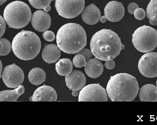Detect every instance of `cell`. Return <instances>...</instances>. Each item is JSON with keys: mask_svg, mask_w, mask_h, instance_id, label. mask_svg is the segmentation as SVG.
I'll return each mask as SVG.
<instances>
[{"mask_svg": "<svg viewBox=\"0 0 157 125\" xmlns=\"http://www.w3.org/2000/svg\"><path fill=\"white\" fill-rule=\"evenodd\" d=\"M90 46L95 58L103 61L114 59L125 48L118 34L106 29L98 31L92 36Z\"/></svg>", "mask_w": 157, "mask_h": 125, "instance_id": "obj_1", "label": "cell"}, {"mask_svg": "<svg viewBox=\"0 0 157 125\" xmlns=\"http://www.w3.org/2000/svg\"><path fill=\"white\" fill-rule=\"evenodd\" d=\"M139 85L136 78L127 73L111 76L106 87L107 95L113 102H131L137 96Z\"/></svg>", "mask_w": 157, "mask_h": 125, "instance_id": "obj_2", "label": "cell"}, {"mask_svg": "<svg viewBox=\"0 0 157 125\" xmlns=\"http://www.w3.org/2000/svg\"><path fill=\"white\" fill-rule=\"evenodd\" d=\"M57 46L68 54H75L87 45V34L80 24L68 23L63 25L56 34Z\"/></svg>", "mask_w": 157, "mask_h": 125, "instance_id": "obj_3", "label": "cell"}, {"mask_svg": "<svg viewBox=\"0 0 157 125\" xmlns=\"http://www.w3.org/2000/svg\"><path fill=\"white\" fill-rule=\"evenodd\" d=\"M41 41L38 36L32 31L22 30L13 39L12 49L19 59L29 61L36 57L41 49Z\"/></svg>", "mask_w": 157, "mask_h": 125, "instance_id": "obj_4", "label": "cell"}, {"mask_svg": "<svg viewBox=\"0 0 157 125\" xmlns=\"http://www.w3.org/2000/svg\"><path fill=\"white\" fill-rule=\"evenodd\" d=\"M3 17L9 28L21 29L29 23L31 10L28 5L23 2H13L5 8Z\"/></svg>", "mask_w": 157, "mask_h": 125, "instance_id": "obj_5", "label": "cell"}, {"mask_svg": "<svg viewBox=\"0 0 157 125\" xmlns=\"http://www.w3.org/2000/svg\"><path fill=\"white\" fill-rule=\"evenodd\" d=\"M132 43L142 53L153 51L157 46V31L152 27L143 25L137 28L132 35Z\"/></svg>", "mask_w": 157, "mask_h": 125, "instance_id": "obj_6", "label": "cell"}, {"mask_svg": "<svg viewBox=\"0 0 157 125\" xmlns=\"http://www.w3.org/2000/svg\"><path fill=\"white\" fill-rule=\"evenodd\" d=\"M59 15L71 19L78 16L85 8V0H55V4Z\"/></svg>", "mask_w": 157, "mask_h": 125, "instance_id": "obj_7", "label": "cell"}, {"mask_svg": "<svg viewBox=\"0 0 157 125\" xmlns=\"http://www.w3.org/2000/svg\"><path fill=\"white\" fill-rule=\"evenodd\" d=\"M107 101L106 91L99 83L89 84L84 87L78 94L79 102Z\"/></svg>", "mask_w": 157, "mask_h": 125, "instance_id": "obj_8", "label": "cell"}, {"mask_svg": "<svg viewBox=\"0 0 157 125\" xmlns=\"http://www.w3.org/2000/svg\"><path fill=\"white\" fill-rule=\"evenodd\" d=\"M2 77L3 83L8 88H16L22 84L24 80L23 71L15 64L5 67Z\"/></svg>", "mask_w": 157, "mask_h": 125, "instance_id": "obj_9", "label": "cell"}, {"mask_svg": "<svg viewBox=\"0 0 157 125\" xmlns=\"http://www.w3.org/2000/svg\"><path fill=\"white\" fill-rule=\"evenodd\" d=\"M139 72L148 78L157 76V53H146L141 57L138 62Z\"/></svg>", "mask_w": 157, "mask_h": 125, "instance_id": "obj_10", "label": "cell"}, {"mask_svg": "<svg viewBox=\"0 0 157 125\" xmlns=\"http://www.w3.org/2000/svg\"><path fill=\"white\" fill-rule=\"evenodd\" d=\"M52 23L51 17L46 11L37 10L32 15L31 24L39 32H44L50 28Z\"/></svg>", "mask_w": 157, "mask_h": 125, "instance_id": "obj_11", "label": "cell"}, {"mask_svg": "<svg viewBox=\"0 0 157 125\" xmlns=\"http://www.w3.org/2000/svg\"><path fill=\"white\" fill-rule=\"evenodd\" d=\"M104 11L105 16L108 21L117 22L121 20L124 17L125 9L122 3L114 1L107 3Z\"/></svg>", "mask_w": 157, "mask_h": 125, "instance_id": "obj_12", "label": "cell"}, {"mask_svg": "<svg viewBox=\"0 0 157 125\" xmlns=\"http://www.w3.org/2000/svg\"><path fill=\"white\" fill-rule=\"evenodd\" d=\"M30 101H56L57 94L54 89L51 86L44 85L37 89L32 96L29 98Z\"/></svg>", "mask_w": 157, "mask_h": 125, "instance_id": "obj_13", "label": "cell"}, {"mask_svg": "<svg viewBox=\"0 0 157 125\" xmlns=\"http://www.w3.org/2000/svg\"><path fill=\"white\" fill-rule=\"evenodd\" d=\"M66 83L70 90L78 91L85 85L86 78L82 71L73 70L66 76Z\"/></svg>", "mask_w": 157, "mask_h": 125, "instance_id": "obj_14", "label": "cell"}, {"mask_svg": "<svg viewBox=\"0 0 157 125\" xmlns=\"http://www.w3.org/2000/svg\"><path fill=\"white\" fill-rule=\"evenodd\" d=\"M101 17V12L98 7L92 3L84 8L82 18L85 23L89 25H94L98 23Z\"/></svg>", "mask_w": 157, "mask_h": 125, "instance_id": "obj_15", "label": "cell"}, {"mask_svg": "<svg viewBox=\"0 0 157 125\" xmlns=\"http://www.w3.org/2000/svg\"><path fill=\"white\" fill-rule=\"evenodd\" d=\"M61 50L55 44H48L44 46L42 50V58L46 63H54L59 59L61 56Z\"/></svg>", "mask_w": 157, "mask_h": 125, "instance_id": "obj_16", "label": "cell"}, {"mask_svg": "<svg viewBox=\"0 0 157 125\" xmlns=\"http://www.w3.org/2000/svg\"><path fill=\"white\" fill-rule=\"evenodd\" d=\"M85 67V72L89 77L97 78L103 73L104 67L99 60L95 58L89 60Z\"/></svg>", "mask_w": 157, "mask_h": 125, "instance_id": "obj_17", "label": "cell"}, {"mask_svg": "<svg viewBox=\"0 0 157 125\" xmlns=\"http://www.w3.org/2000/svg\"><path fill=\"white\" fill-rule=\"evenodd\" d=\"M139 96L143 102L157 101V87L152 84L144 85L139 90Z\"/></svg>", "mask_w": 157, "mask_h": 125, "instance_id": "obj_18", "label": "cell"}, {"mask_svg": "<svg viewBox=\"0 0 157 125\" xmlns=\"http://www.w3.org/2000/svg\"><path fill=\"white\" fill-rule=\"evenodd\" d=\"M25 92L23 85H20L14 90L0 91V102H15Z\"/></svg>", "mask_w": 157, "mask_h": 125, "instance_id": "obj_19", "label": "cell"}, {"mask_svg": "<svg viewBox=\"0 0 157 125\" xmlns=\"http://www.w3.org/2000/svg\"><path fill=\"white\" fill-rule=\"evenodd\" d=\"M28 77L32 84L38 86L45 81L46 73L41 68H35L30 70Z\"/></svg>", "mask_w": 157, "mask_h": 125, "instance_id": "obj_20", "label": "cell"}, {"mask_svg": "<svg viewBox=\"0 0 157 125\" xmlns=\"http://www.w3.org/2000/svg\"><path fill=\"white\" fill-rule=\"evenodd\" d=\"M73 69V65L69 59H62L56 64V70L58 74L61 76L68 75Z\"/></svg>", "mask_w": 157, "mask_h": 125, "instance_id": "obj_21", "label": "cell"}, {"mask_svg": "<svg viewBox=\"0 0 157 125\" xmlns=\"http://www.w3.org/2000/svg\"><path fill=\"white\" fill-rule=\"evenodd\" d=\"M146 15L152 25H157V0H151L146 9Z\"/></svg>", "mask_w": 157, "mask_h": 125, "instance_id": "obj_22", "label": "cell"}, {"mask_svg": "<svg viewBox=\"0 0 157 125\" xmlns=\"http://www.w3.org/2000/svg\"><path fill=\"white\" fill-rule=\"evenodd\" d=\"M55 0H28L32 7L36 9H44L46 6L50 5L51 2Z\"/></svg>", "mask_w": 157, "mask_h": 125, "instance_id": "obj_23", "label": "cell"}, {"mask_svg": "<svg viewBox=\"0 0 157 125\" xmlns=\"http://www.w3.org/2000/svg\"><path fill=\"white\" fill-rule=\"evenodd\" d=\"M0 41L3 44V48L0 51V56H6L9 54L11 50L12 46L10 42L5 38H0Z\"/></svg>", "mask_w": 157, "mask_h": 125, "instance_id": "obj_24", "label": "cell"}, {"mask_svg": "<svg viewBox=\"0 0 157 125\" xmlns=\"http://www.w3.org/2000/svg\"><path fill=\"white\" fill-rule=\"evenodd\" d=\"M85 57L82 54H76L73 59V64L76 68H82L86 65Z\"/></svg>", "mask_w": 157, "mask_h": 125, "instance_id": "obj_25", "label": "cell"}, {"mask_svg": "<svg viewBox=\"0 0 157 125\" xmlns=\"http://www.w3.org/2000/svg\"><path fill=\"white\" fill-rule=\"evenodd\" d=\"M42 37L45 40L48 42H52L55 39L54 33L51 31H46L42 34Z\"/></svg>", "mask_w": 157, "mask_h": 125, "instance_id": "obj_26", "label": "cell"}, {"mask_svg": "<svg viewBox=\"0 0 157 125\" xmlns=\"http://www.w3.org/2000/svg\"><path fill=\"white\" fill-rule=\"evenodd\" d=\"M134 14L135 18L139 20L144 19L146 16V13L144 9L139 8L135 10Z\"/></svg>", "mask_w": 157, "mask_h": 125, "instance_id": "obj_27", "label": "cell"}, {"mask_svg": "<svg viewBox=\"0 0 157 125\" xmlns=\"http://www.w3.org/2000/svg\"><path fill=\"white\" fill-rule=\"evenodd\" d=\"M80 54L82 55L85 58L86 60H89L92 58L93 54L92 53L90 49L87 48H83L82 50L78 52L76 54Z\"/></svg>", "mask_w": 157, "mask_h": 125, "instance_id": "obj_28", "label": "cell"}, {"mask_svg": "<svg viewBox=\"0 0 157 125\" xmlns=\"http://www.w3.org/2000/svg\"><path fill=\"white\" fill-rule=\"evenodd\" d=\"M6 30V22L4 18L0 15V38L3 36Z\"/></svg>", "mask_w": 157, "mask_h": 125, "instance_id": "obj_29", "label": "cell"}, {"mask_svg": "<svg viewBox=\"0 0 157 125\" xmlns=\"http://www.w3.org/2000/svg\"><path fill=\"white\" fill-rule=\"evenodd\" d=\"M139 8V6L136 3L132 2L128 5V10L130 14H134L135 10Z\"/></svg>", "mask_w": 157, "mask_h": 125, "instance_id": "obj_30", "label": "cell"}, {"mask_svg": "<svg viewBox=\"0 0 157 125\" xmlns=\"http://www.w3.org/2000/svg\"><path fill=\"white\" fill-rule=\"evenodd\" d=\"M104 65L107 69H112L115 67V61H114L113 60L107 61H106L105 63L104 64Z\"/></svg>", "mask_w": 157, "mask_h": 125, "instance_id": "obj_31", "label": "cell"}, {"mask_svg": "<svg viewBox=\"0 0 157 125\" xmlns=\"http://www.w3.org/2000/svg\"><path fill=\"white\" fill-rule=\"evenodd\" d=\"M100 22L102 23H105L107 21L106 17L105 16L101 17L100 18Z\"/></svg>", "mask_w": 157, "mask_h": 125, "instance_id": "obj_32", "label": "cell"}, {"mask_svg": "<svg viewBox=\"0 0 157 125\" xmlns=\"http://www.w3.org/2000/svg\"><path fill=\"white\" fill-rule=\"evenodd\" d=\"M51 9V7L50 5H48V6H46L44 8V10L46 12H48V11H50Z\"/></svg>", "mask_w": 157, "mask_h": 125, "instance_id": "obj_33", "label": "cell"}, {"mask_svg": "<svg viewBox=\"0 0 157 125\" xmlns=\"http://www.w3.org/2000/svg\"><path fill=\"white\" fill-rule=\"evenodd\" d=\"M2 62L0 60V78H1L2 75L1 74L2 72Z\"/></svg>", "mask_w": 157, "mask_h": 125, "instance_id": "obj_34", "label": "cell"}, {"mask_svg": "<svg viewBox=\"0 0 157 125\" xmlns=\"http://www.w3.org/2000/svg\"><path fill=\"white\" fill-rule=\"evenodd\" d=\"M78 91H75V90H73V92H72V95H73V96L74 97H77L78 96Z\"/></svg>", "mask_w": 157, "mask_h": 125, "instance_id": "obj_35", "label": "cell"}, {"mask_svg": "<svg viewBox=\"0 0 157 125\" xmlns=\"http://www.w3.org/2000/svg\"><path fill=\"white\" fill-rule=\"evenodd\" d=\"M7 0H0V6L3 5L5 2H7Z\"/></svg>", "mask_w": 157, "mask_h": 125, "instance_id": "obj_36", "label": "cell"}, {"mask_svg": "<svg viewBox=\"0 0 157 125\" xmlns=\"http://www.w3.org/2000/svg\"><path fill=\"white\" fill-rule=\"evenodd\" d=\"M3 48V44L2 42L0 41V51H1Z\"/></svg>", "mask_w": 157, "mask_h": 125, "instance_id": "obj_37", "label": "cell"}, {"mask_svg": "<svg viewBox=\"0 0 157 125\" xmlns=\"http://www.w3.org/2000/svg\"><path fill=\"white\" fill-rule=\"evenodd\" d=\"M156 85H157V81H156Z\"/></svg>", "mask_w": 157, "mask_h": 125, "instance_id": "obj_38", "label": "cell"}]
</instances>
